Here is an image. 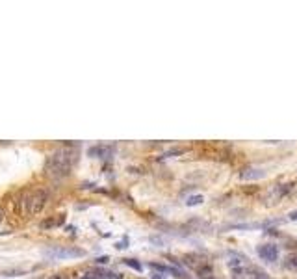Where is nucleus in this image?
Masks as SVG:
<instances>
[{
    "mask_svg": "<svg viewBox=\"0 0 297 279\" xmlns=\"http://www.w3.org/2000/svg\"><path fill=\"white\" fill-rule=\"evenodd\" d=\"M78 160V151L75 145H65V147L54 151L52 156L46 160V175H50L54 179L67 177L69 173L73 171L75 164Z\"/></svg>",
    "mask_w": 297,
    "mask_h": 279,
    "instance_id": "obj_1",
    "label": "nucleus"
},
{
    "mask_svg": "<svg viewBox=\"0 0 297 279\" xmlns=\"http://www.w3.org/2000/svg\"><path fill=\"white\" fill-rule=\"evenodd\" d=\"M46 201H48V194H46L45 190H34V192L28 195V199H26L28 214H32V216L39 214L41 210L45 209Z\"/></svg>",
    "mask_w": 297,
    "mask_h": 279,
    "instance_id": "obj_2",
    "label": "nucleus"
},
{
    "mask_svg": "<svg viewBox=\"0 0 297 279\" xmlns=\"http://www.w3.org/2000/svg\"><path fill=\"white\" fill-rule=\"evenodd\" d=\"M45 255L56 261L61 259H78V257H85V251L82 248H63V246H56V248L45 249Z\"/></svg>",
    "mask_w": 297,
    "mask_h": 279,
    "instance_id": "obj_3",
    "label": "nucleus"
},
{
    "mask_svg": "<svg viewBox=\"0 0 297 279\" xmlns=\"http://www.w3.org/2000/svg\"><path fill=\"white\" fill-rule=\"evenodd\" d=\"M227 266L229 270L232 272L234 278H247V270H251V264L245 257L238 255V253H232L227 261Z\"/></svg>",
    "mask_w": 297,
    "mask_h": 279,
    "instance_id": "obj_4",
    "label": "nucleus"
},
{
    "mask_svg": "<svg viewBox=\"0 0 297 279\" xmlns=\"http://www.w3.org/2000/svg\"><path fill=\"white\" fill-rule=\"evenodd\" d=\"M256 251L262 257V261H267V263H275L279 259V248L275 244H262V246H258Z\"/></svg>",
    "mask_w": 297,
    "mask_h": 279,
    "instance_id": "obj_5",
    "label": "nucleus"
},
{
    "mask_svg": "<svg viewBox=\"0 0 297 279\" xmlns=\"http://www.w3.org/2000/svg\"><path fill=\"white\" fill-rule=\"evenodd\" d=\"M264 175L266 173H264L262 168H253V166L240 171V179H244V181H256V179H262Z\"/></svg>",
    "mask_w": 297,
    "mask_h": 279,
    "instance_id": "obj_6",
    "label": "nucleus"
},
{
    "mask_svg": "<svg viewBox=\"0 0 297 279\" xmlns=\"http://www.w3.org/2000/svg\"><path fill=\"white\" fill-rule=\"evenodd\" d=\"M63 224H65V214H56L54 218L43 220V222L39 224V227H41V229H54V227H60V225Z\"/></svg>",
    "mask_w": 297,
    "mask_h": 279,
    "instance_id": "obj_7",
    "label": "nucleus"
},
{
    "mask_svg": "<svg viewBox=\"0 0 297 279\" xmlns=\"http://www.w3.org/2000/svg\"><path fill=\"white\" fill-rule=\"evenodd\" d=\"M184 264H188L190 268H193V270L197 272V270H201L203 266H206L208 263H206V261L201 255H193V253H191V255L184 257Z\"/></svg>",
    "mask_w": 297,
    "mask_h": 279,
    "instance_id": "obj_8",
    "label": "nucleus"
},
{
    "mask_svg": "<svg viewBox=\"0 0 297 279\" xmlns=\"http://www.w3.org/2000/svg\"><path fill=\"white\" fill-rule=\"evenodd\" d=\"M110 153H112V147H108V145H93L87 149V155L95 156V158H106L110 156Z\"/></svg>",
    "mask_w": 297,
    "mask_h": 279,
    "instance_id": "obj_9",
    "label": "nucleus"
},
{
    "mask_svg": "<svg viewBox=\"0 0 297 279\" xmlns=\"http://www.w3.org/2000/svg\"><path fill=\"white\" fill-rule=\"evenodd\" d=\"M290 190H292V185H281V186H277V188H273V190H271V197H273L275 201H279V199H282L284 195L288 194Z\"/></svg>",
    "mask_w": 297,
    "mask_h": 279,
    "instance_id": "obj_10",
    "label": "nucleus"
},
{
    "mask_svg": "<svg viewBox=\"0 0 297 279\" xmlns=\"http://www.w3.org/2000/svg\"><path fill=\"white\" fill-rule=\"evenodd\" d=\"M249 276H251V279H271L266 274V272L258 270V268H255V266H251V270H249Z\"/></svg>",
    "mask_w": 297,
    "mask_h": 279,
    "instance_id": "obj_11",
    "label": "nucleus"
},
{
    "mask_svg": "<svg viewBox=\"0 0 297 279\" xmlns=\"http://www.w3.org/2000/svg\"><path fill=\"white\" fill-rule=\"evenodd\" d=\"M184 153H186V149L184 147H175V149L166 151V153L162 155V158H171V156H178V155H184Z\"/></svg>",
    "mask_w": 297,
    "mask_h": 279,
    "instance_id": "obj_12",
    "label": "nucleus"
},
{
    "mask_svg": "<svg viewBox=\"0 0 297 279\" xmlns=\"http://www.w3.org/2000/svg\"><path fill=\"white\" fill-rule=\"evenodd\" d=\"M203 201H205L203 195H190V197L186 199V205H188V207H197V205H201Z\"/></svg>",
    "mask_w": 297,
    "mask_h": 279,
    "instance_id": "obj_13",
    "label": "nucleus"
},
{
    "mask_svg": "<svg viewBox=\"0 0 297 279\" xmlns=\"http://www.w3.org/2000/svg\"><path fill=\"white\" fill-rule=\"evenodd\" d=\"M284 266H286L288 270H297V253L286 257V263H284Z\"/></svg>",
    "mask_w": 297,
    "mask_h": 279,
    "instance_id": "obj_14",
    "label": "nucleus"
},
{
    "mask_svg": "<svg viewBox=\"0 0 297 279\" xmlns=\"http://www.w3.org/2000/svg\"><path fill=\"white\" fill-rule=\"evenodd\" d=\"M125 264L130 266V268H134V270L141 272V264L137 263V261H134V259H125Z\"/></svg>",
    "mask_w": 297,
    "mask_h": 279,
    "instance_id": "obj_15",
    "label": "nucleus"
},
{
    "mask_svg": "<svg viewBox=\"0 0 297 279\" xmlns=\"http://www.w3.org/2000/svg\"><path fill=\"white\" fill-rule=\"evenodd\" d=\"M288 220H292V222H297V210H294V212H290V214H288Z\"/></svg>",
    "mask_w": 297,
    "mask_h": 279,
    "instance_id": "obj_16",
    "label": "nucleus"
},
{
    "mask_svg": "<svg viewBox=\"0 0 297 279\" xmlns=\"http://www.w3.org/2000/svg\"><path fill=\"white\" fill-rule=\"evenodd\" d=\"M115 248H117V249H123V248H127V240H123V242H117V244H115Z\"/></svg>",
    "mask_w": 297,
    "mask_h": 279,
    "instance_id": "obj_17",
    "label": "nucleus"
},
{
    "mask_svg": "<svg viewBox=\"0 0 297 279\" xmlns=\"http://www.w3.org/2000/svg\"><path fill=\"white\" fill-rule=\"evenodd\" d=\"M52 279H71L69 276H65V274H60V276H54Z\"/></svg>",
    "mask_w": 297,
    "mask_h": 279,
    "instance_id": "obj_18",
    "label": "nucleus"
},
{
    "mask_svg": "<svg viewBox=\"0 0 297 279\" xmlns=\"http://www.w3.org/2000/svg\"><path fill=\"white\" fill-rule=\"evenodd\" d=\"M108 261H110L108 257H100V259H97V263H108Z\"/></svg>",
    "mask_w": 297,
    "mask_h": 279,
    "instance_id": "obj_19",
    "label": "nucleus"
},
{
    "mask_svg": "<svg viewBox=\"0 0 297 279\" xmlns=\"http://www.w3.org/2000/svg\"><path fill=\"white\" fill-rule=\"evenodd\" d=\"M80 279H97V278H95L93 274H87V276H82V278H80Z\"/></svg>",
    "mask_w": 297,
    "mask_h": 279,
    "instance_id": "obj_20",
    "label": "nucleus"
},
{
    "mask_svg": "<svg viewBox=\"0 0 297 279\" xmlns=\"http://www.w3.org/2000/svg\"><path fill=\"white\" fill-rule=\"evenodd\" d=\"M153 279H164V278H162V274H153Z\"/></svg>",
    "mask_w": 297,
    "mask_h": 279,
    "instance_id": "obj_21",
    "label": "nucleus"
},
{
    "mask_svg": "<svg viewBox=\"0 0 297 279\" xmlns=\"http://www.w3.org/2000/svg\"><path fill=\"white\" fill-rule=\"evenodd\" d=\"M2 222H4V212L0 210V224H2Z\"/></svg>",
    "mask_w": 297,
    "mask_h": 279,
    "instance_id": "obj_22",
    "label": "nucleus"
},
{
    "mask_svg": "<svg viewBox=\"0 0 297 279\" xmlns=\"http://www.w3.org/2000/svg\"><path fill=\"white\" fill-rule=\"evenodd\" d=\"M234 279H244V278H234Z\"/></svg>",
    "mask_w": 297,
    "mask_h": 279,
    "instance_id": "obj_23",
    "label": "nucleus"
},
{
    "mask_svg": "<svg viewBox=\"0 0 297 279\" xmlns=\"http://www.w3.org/2000/svg\"><path fill=\"white\" fill-rule=\"evenodd\" d=\"M208 279H215V278H213V276H212V278H208Z\"/></svg>",
    "mask_w": 297,
    "mask_h": 279,
    "instance_id": "obj_24",
    "label": "nucleus"
},
{
    "mask_svg": "<svg viewBox=\"0 0 297 279\" xmlns=\"http://www.w3.org/2000/svg\"><path fill=\"white\" fill-rule=\"evenodd\" d=\"M38 279H41V278H38Z\"/></svg>",
    "mask_w": 297,
    "mask_h": 279,
    "instance_id": "obj_25",
    "label": "nucleus"
}]
</instances>
